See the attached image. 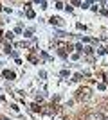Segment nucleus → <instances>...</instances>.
I'll use <instances>...</instances> for the list:
<instances>
[{
  "mask_svg": "<svg viewBox=\"0 0 108 120\" xmlns=\"http://www.w3.org/2000/svg\"><path fill=\"white\" fill-rule=\"evenodd\" d=\"M87 120H103V115L94 111V113H88V115H87Z\"/></svg>",
  "mask_w": 108,
  "mask_h": 120,
  "instance_id": "nucleus-1",
  "label": "nucleus"
},
{
  "mask_svg": "<svg viewBox=\"0 0 108 120\" xmlns=\"http://www.w3.org/2000/svg\"><path fill=\"white\" fill-rule=\"evenodd\" d=\"M49 22H51L52 25H56V27H61V25H63V20H61V18H58V16H52Z\"/></svg>",
  "mask_w": 108,
  "mask_h": 120,
  "instance_id": "nucleus-2",
  "label": "nucleus"
},
{
  "mask_svg": "<svg viewBox=\"0 0 108 120\" xmlns=\"http://www.w3.org/2000/svg\"><path fill=\"white\" fill-rule=\"evenodd\" d=\"M4 77H5V79H11V81H13L16 75H15V72H11V70H4Z\"/></svg>",
  "mask_w": 108,
  "mask_h": 120,
  "instance_id": "nucleus-3",
  "label": "nucleus"
},
{
  "mask_svg": "<svg viewBox=\"0 0 108 120\" xmlns=\"http://www.w3.org/2000/svg\"><path fill=\"white\" fill-rule=\"evenodd\" d=\"M56 36H58V38H65V36H70V34L63 32V30H58V32H56Z\"/></svg>",
  "mask_w": 108,
  "mask_h": 120,
  "instance_id": "nucleus-4",
  "label": "nucleus"
},
{
  "mask_svg": "<svg viewBox=\"0 0 108 120\" xmlns=\"http://www.w3.org/2000/svg\"><path fill=\"white\" fill-rule=\"evenodd\" d=\"M83 50H85V54H88V56H90V54L94 52V49H92V47H87V49H83Z\"/></svg>",
  "mask_w": 108,
  "mask_h": 120,
  "instance_id": "nucleus-5",
  "label": "nucleus"
},
{
  "mask_svg": "<svg viewBox=\"0 0 108 120\" xmlns=\"http://www.w3.org/2000/svg\"><path fill=\"white\" fill-rule=\"evenodd\" d=\"M31 109L34 111V113H38V111H40V108H38V104H31Z\"/></svg>",
  "mask_w": 108,
  "mask_h": 120,
  "instance_id": "nucleus-6",
  "label": "nucleus"
},
{
  "mask_svg": "<svg viewBox=\"0 0 108 120\" xmlns=\"http://www.w3.org/2000/svg\"><path fill=\"white\" fill-rule=\"evenodd\" d=\"M31 34H32V29H29V30H25V32H24V36H25V38H31Z\"/></svg>",
  "mask_w": 108,
  "mask_h": 120,
  "instance_id": "nucleus-7",
  "label": "nucleus"
},
{
  "mask_svg": "<svg viewBox=\"0 0 108 120\" xmlns=\"http://www.w3.org/2000/svg\"><path fill=\"white\" fill-rule=\"evenodd\" d=\"M56 9H65V5H63L61 2H56Z\"/></svg>",
  "mask_w": 108,
  "mask_h": 120,
  "instance_id": "nucleus-8",
  "label": "nucleus"
},
{
  "mask_svg": "<svg viewBox=\"0 0 108 120\" xmlns=\"http://www.w3.org/2000/svg\"><path fill=\"white\" fill-rule=\"evenodd\" d=\"M60 75H61V77H67V75H68V70H61V72H60Z\"/></svg>",
  "mask_w": 108,
  "mask_h": 120,
  "instance_id": "nucleus-9",
  "label": "nucleus"
},
{
  "mask_svg": "<svg viewBox=\"0 0 108 120\" xmlns=\"http://www.w3.org/2000/svg\"><path fill=\"white\" fill-rule=\"evenodd\" d=\"M40 7H41V9H47V2H43V0H41V2H40Z\"/></svg>",
  "mask_w": 108,
  "mask_h": 120,
  "instance_id": "nucleus-10",
  "label": "nucleus"
},
{
  "mask_svg": "<svg viewBox=\"0 0 108 120\" xmlns=\"http://www.w3.org/2000/svg\"><path fill=\"white\" fill-rule=\"evenodd\" d=\"M81 5H83V9H88V5H90V2H81Z\"/></svg>",
  "mask_w": 108,
  "mask_h": 120,
  "instance_id": "nucleus-11",
  "label": "nucleus"
},
{
  "mask_svg": "<svg viewBox=\"0 0 108 120\" xmlns=\"http://www.w3.org/2000/svg\"><path fill=\"white\" fill-rule=\"evenodd\" d=\"M97 88H99V90H104V88H106V84H104V82H99Z\"/></svg>",
  "mask_w": 108,
  "mask_h": 120,
  "instance_id": "nucleus-12",
  "label": "nucleus"
},
{
  "mask_svg": "<svg viewBox=\"0 0 108 120\" xmlns=\"http://www.w3.org/2000/svg\"><path fill=\"white\" fill-rule=\"evenodd\" d=\"M76 50H79V52H83V45H81V43H77V45H76Z\"/></svg>",
  "mask_w": 108,
  "mask_h": 120,
  "instance_id": "nucleus-13",
  "label": "nucleus"
},
{
  "mask_svg": "<svg viewBox=\"0 0 108 120\" xmlns=\"http://www.w3.org/2000/svg\"><path fill=\"white\" fill-rule=\"evenodd\" d=\"M27 16H29V18H34V11H27Z\"/></svg>",
  "mask_w": 108,
  "mask_h": 120,
  "instance_id": "nucleus-14",
  "label": "nucleus"
},
{
  "mask_svg": "<svg viewBox=\"0 0 108 120\" xmlns=\"http://www.w3.org/2000/svg\"><path fill=\"white\" fill-rule=\"evenodd\" d=\"M13 36H15L13 32H7V34H5V38H7V40H13Z\"/></svg>",
  "mask_w": 108,
  "mask_h": 120,
  "instance_id": "nucleus-15",
  "label": "nucleus"
},
{
  "mask_svg": "<svg viewBox=\"0 0 108 120\" xmlns=\"http://www.w3.org/2000/svg\"><path fill=\"white\" fill-rule=\"evenodd\" d=\"M0 36H2V30H0Z\"/></svg>",
  "mask_w": 108,
  "mask_h": 120,
  "instance_id": "nucleus-16",
  "label": "nucleus"
},
{
  "mask_svg": "<svg viewBox=\"0 0 108 120\" xmlns=\"http://www.w3.org/2000/svg\"><path fill=\"white\" fill-rule=\"evenodd\" d=\"M103 120H108V118H103Z\"/></svg>",
  "mask_w": 108,
  "mask_h": 120,
  "instance_id": "nucleus-17",
  "label": "nucleus"
},
{
  "mask_svg": "<svg viewBox=\"0 0 108 120\" xmlns=\"http://www.w3.org/2000/svg\"><path fill=\"white\" fill-rule=\"evenodd\" d=\"M106 5H108V4H106Z\"/></svg>",
  "mask_w": 108,
  "mask_h": 120,
  "instance_id": "nucleus-18",
  "label": "nucleus"
}]
</instances>
